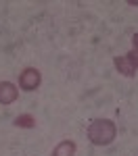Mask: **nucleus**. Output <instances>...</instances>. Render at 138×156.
<instances>
[{"label":"nucleus","instance_id":"0eeeda50","mask_svg":"<svg viewBox=\"0 0 138 156\" xmlns=\"http://www.w3.org/2000/svg\"><path fill=\"white\" fill-rule=\"evenodd\" d=\"M125 56H128V60H130V62L134 65V69L138 71V52H134V50H130V52H128Z\"/></svg>","mask_w":138,"mask_h":156},{"label":"nucleus","instance_id":"1a4fd4ad","mask_svg":"<svg viewBox=\"0 0 138 156\" xmlns=\"http://www.w3.org/2000/svg\"><path fill=\"white\" fill-rule=\"evenodd\" d=\"M128 4H130V6H138V2H134V0H130Z\"/></svg>","mask_w":138,"mask_h":156},{"label":"nucleus","instance_id":"39448f33","mask_svg":"<svg viewBox=\"0 0 138 156\" xmlns=\"http://www.w3.org/2000/svg\"><path fill=\"white\" fill-rule=\"evenodd\" d=\"M75 150H77V148H75V144L67 140V142H61V144L52 150V156H73Z\"/></svg>","mask_w":138,"mask_h":156},{"label":"nucleus","instance_id":"7ed1b4c3","mask_svg":"<svg viewBox=\"0 0 138 156\" xmlns=\"http://www.w3.org/2000/svg\"><path fill=\"white\" fill-rule=\"evenodd\" d=\"M19 96L17 85L11 81H0V104H13Z\"/></svg>","mask_w":138,"mask_h":156},{"label":"nucleus","instance_id":"423d86ee","mask_svg":"<svg viewBox=\"0 0 138 156\" xmlns=\"http://www.w3.org/2000/svg\"><path fill=\"white\" fill-rule=\"evenodd\" d=\"M15 125L17 127H23V129H32V127H36V119L32 115H19L15 119Z\"/></svg>","mask_w":138,"mask_h":156},{"label":"nucleus","instance_id":"f03ea898","mask_svg":"<svg viewBox=\"0 0 138 156\" xmlns=\"http://www.w3.org/2000/svg\"><path fill=\"white\" fill-rule=\"evenodd\" d=\"M40 81H42V75H40V71L34 69V67H27V69L19 75V87L25 90V92H34L38 85H40Z\"/></svg>","mask_w":138,"mask_h":156},{"label":"nucleus","instance_id":"6e6552de","mask_svg":"<svg viewBox=\"0 0 138 156\" xmlns=\"http://www.w3.org/2000/svg\"><path fill=\"white\" fill-rule=\"evenodd\" d=\"M132 44H134V52H138V34H134V37H132Z\"/></svg>","mask_w":138,"mask_h":156},{"label":"nucleus","instance_id":"f257e3e1","mask_svg":"<svg viewBox=\"0 0 138 156\" xmlns=\"http://www.w3.org/2000/svg\"><path fill=\"white\" fill-rule=\"evenodd\" d=\"M117 135V127L111 119H96L88 127V140L94 146H109Z\"/></svg>","mask_w":138,"mask_h":156},{"label":"nucleus","instance_id":"20e7f679","mask_svg":"<svg viewBox=\"0 0 138 156\" xmlns=\"http://www.w3.org/2000/svg\"><path fill=\"white\" fill-rule=\"evenodd\" d=\"M115 67H117V71L125 75V77H134L136 75V69H134V65L128 60V56H115Z\"/></svg>","mask_w":138,"mask_h":156}]
</instances>
